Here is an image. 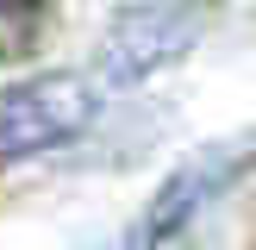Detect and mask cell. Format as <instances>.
Returning <instances> with one entry per match:
<instances>
[{
	"label": "cell",
	"instance_id": "obj_1",
	"mask_svg": "<svg viewBox=\"0 0 256 250\" xmlns=\"http://www.w3.org/2000/svg\"><path fill=\"white\" fill-rule=\"evenodd\" d=\"M206 38V0H132L94 38V82L125 94L182 62Z\"/></svg>",
	"mask_w": 256,
	"mask_h": 250
},
{
	"label": "cell",
	"instance_id": "obj_3",
	"mask_svg": "<svg viewBox=\"0 0 256 250\" xmlns=\"http://www.w3.org/2000/svg\"><path fill=\"white\" fill-rule=\"evenodd\" d=\"M250 162H256V138L206 144V150H194L188 162H175V169L162 175V188L138 206V219L125 225L119 250H162V244H175V238L212 206V200H225V194L250 175Z\"/></svg>",
	"mask_w": 256,
	"mask_h": 250
},
{
	"label": "cell",
	"instance_id": "obj_4",
	"mask_svg": "<svg viewBox=\"0 0 256 250\" xmlns=\"http://www.w3.org/2000/svg\"><path fill=\"white\" fill-rule=\"evenodd\" d=\"M12 38H25V19H19V6H12V0H0V50H6Z\"/></svg>",
	"mask_w": 256,
	"mask_h": 250
},
{
	"label": "cell",
	"instance_id": "obj_2",
	"mask_svg": "<svg viewBox=\"0 0 256 250\" xmlns=\"http://www.w3.org/2000/svg\"><path fill=\"white\" fill-rule=\"evenodd\" d=\"M100 119V82L82 69H44L0 88V162L62 150Z\"/></svg>",
	"mask_w": 256,
	"mask_h": 250
}]
</instances>
